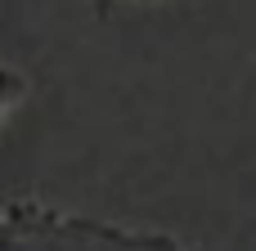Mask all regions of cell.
I'll list each match as a JSON object with an SVG mask.
<instances>
[{"label":"cell","mask_w":256,"mask_h":251,"mask_svg":"<svg viewBox=\"0 0 256 251\" xmlns=\"http://www.w3.org/2000/svg\"><path fill=\"white\" fill-rule=\"evenodd\" d=\"M0 251H184L166 234H126L58 216L36 202L0 207Z\"/></svg>","instance_id":"1"},{"label":"cell","mask_w":256,"mask_h":251,"mask_svg":"<svg viewBox=\"0 0 256 251\" xmlns=\"http://www.w3.org/2000/svg\"><path fill=\"white\" fill-rule=\"evenodd\" d=\"M22 99H27V76H22L18 67H4V63H0V121L18 108Z\"/></svg>","instance_id":"2"},{"label":"cell","mask_w":256,"mask_h":251,"mask_svg":"<svg viewBox=\"0 0 256 251\" xmlns=\"http://www.w3.org/2000/svg\"><path fill=\"white\" fill-rule=\"evenodd\" d=\"M90 4H94L99 13H108V9H112V0H90Z\"/></svg>","instance_id":"3"},{"label":"cell","mask_w":256,"mask_h":251,"mask_svg":"<svg viewBox=\"0 0 256 251\" xmlns=\"http://www.w3.org/2000/svg\"><path fill=\"white\" fill-rule=\"evenodd\" d=\"M140 4H162V0H140Z\"/></svg>","instance_id":"4"}]
</instances>
